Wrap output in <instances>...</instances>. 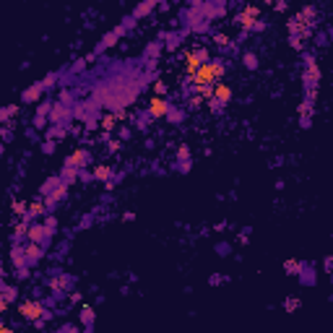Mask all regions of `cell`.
<instances>
[{
  "label": "cell",
  "instance_id": "obj_1",
  "mask_svg": "<svg viewBox=\"0 0 333 333\" xmlns=\"http://www.w3.org/2000/svg\"><path fill=\"white\" fill-rule=\"evenodd\" d=\"M208 60H211V58H208V50H206L203 44H190V47H185L182 55H180V65H182L185 81H187L190 76H196Z\"/></svg>",
  "mask_w": 333,
  "mask_h": 333
},
{
  "label": "cell",
  "instance_id": "obj_2",
  "mask_svg": "<svg viewBox=\"0 0 333 333\" xmlns=\"http://www.w3.org/2000/svg\"><path fill=\"white\" fill-rule=\"evenodd\" d=\"M19 315L24 320L37 323V320L44 318V305L39 300H24V302H19Z\"/></svg>",
  "mask_w": 333,
  "mask_h": 333
},
{
  "label": "cell",
  "instance_id": "obj_3",
  "mask_svg": "<svg viewBox=\"0 0 333 333\" xmlns=\"http://www.w3.org/2000/svg\"><path fill=\"white\" fill-rule=\"evenodd\" d=\"M237 24H240L242 29H263L260 8H255V6H248V8H242V13L237 16Z\"/></svg>",
  "mask_w": 333,
  "mask_h": 333
},
{
  "label": "cell",
  "instance_id": "obj_4",
  "mask_svg": "<svg viewBox=\"0 0 333 333\" xmlns=\"http://www.w3.org/2000/svg\"><path fill=\"white\" fill-rule=\"evenodd\" d=\"M146 112H149L154 120H162V117H169L172 107H169L167 97H151V99L146 102Z\"/></svg>",
  "mask_w": 333,
  "mask_h": 333
},
{
  "label": "cell",
  "instance_id": "obj_5",
  "mask_svg": "<svg viewBox=\"0 0 333 333\" xmlns=\"http://www.w3.org/2000/svg\"><path fill=\"white\" fill-rule=\"evenodd\" d=\"M229 102H232V86H229V83H219L216 89L211 91V99H208V104H211L214 110L226 107Z\"/></svg>",
  "mask_w": 333,
  "mask_h": 333
},
{
  "label": "cell",
  "instance_id": "obj_6",
  "mask_svg": "<svg viewBox=\"0 0 333 333\" xmlns=\"http://www.w3.org/2000/svg\"><path fill=\"white\" fill-rule=\"evenodd\" d=\"M86 162H89V151H86L83 146H78V149L65 159V169H68V172H76V169H81Z\"/></svg>",
  "mask_w": 333,
  "mask_h": 333
},
{
  "label": "cell",
  "instance_id": "obj_7",
  "mask_svg": "<svg viewBox=\"0 0 333 333\" xmlns=\"http://www.w3.org/2000/svg\"><path fill=\"white\" fill-rule=\"evenodd\" d=\"M44 214V201H31L29 203V216H42Z\"/></svg>",
  "mask_w": 333,
  "mask_h": 333
},
{
  "label": "cell",
  "instance_id": "obj_8",
  "mask_svg": "<svg viewBox=\"0 0 333 333\" xmlns=\"http://www.w3.org/2000/svg\"><path fill=\"white\" fill-rule=\"evenodd\" d=\"M39 255H42V250H39V245H37V242H31V245H29V248L24 250V258H29V260H34V258H39Z\"/></svg>",
  "mask_w": 333,
  "mask_h": 333
},
{
  "label": "cell",
  "instance_id": "obj_9",
  "mask_svg": "<svg viewBox=\"0 0 333 333\" xmlns=\"http://www.w3.org/2000/svg\"><path fill=\"white\" fill-rule=\"evenodd\" d=\"M94 177H97V180H110V177H112V169H110V167H97V169H94Z\"/></svg>",
  "mask_w": 333,
  "mask_h": 333
},
{
  "label": "cell",
  "instance_id": "obj_10",
  "mask_svg": "<svg viewBox=\"0 0 333 333\" xmlns=\"http://www.w3.org/2000/svg\"><path fill=\"white\" fill-rule=\"evenodd\" d=\"M81 320H83V323H91V320H94V310H91L89 305L81 307Z\"/></svg>",
  "mask_w": 333,
  "mask_h": 333
},
{
  "label": "cell",
  "instance_id": "obj_11",
  "mask_svg": "<svg viewBox=\"0 0 333 333\" xmlns=\"http://www.w3.org/2000/svg\"><path fill=\"white\" fill-rule=\"evenodd\" d=\"M242 60H245V65H248V68H258V58L253 55V52H245Z\"/></svg>",
  "mask_w": 333,
  "mask_h": 333
},
{
  "label": "cell",
  "instance_id": "obj_12",
  "mask_svg": "<svg viewBox=\"0 0 333 333\" xmlns=\"http://www.w3.org/2000/svg\"><path fill=\"white\" fill-rule=\"evenodd\" d=\"M214 42L219 44V47H229L232 42H229V37H226V34H216V37H214Z\"/></svg>",
  "mask_w": 333,
  "mask_h": 333
},
{
  "label": "cell",
  "instance_id": "obj_13",
  "mask_svg": "<svg viewBox=\"0 0 333 333\" xmlns=\"http://www.w3.org/2000/svg\"><path fill=\"white\" fill-rule=\"evenodd\" d=\"M294 307H300V300H287V310H294Z\"/></svg>",
  "mask_w": 333,
  "mask_h": 333
},
{
  "label": "cell",
  "instance_id": "obj_14",
  "mask_svg": "<svg viewBox=\"0 0 333 333\" xmlns=\"http://www.w3.org/2000/svg\"><path fill=\"white\" fill-rule=\"evenodd\" d=\"M0 333H13V328H11V325H8V323H6V325H3V328H0Z\"/></svg>",
  "mask_w": 333,
  "mask_h": 333
}]
</instances>
